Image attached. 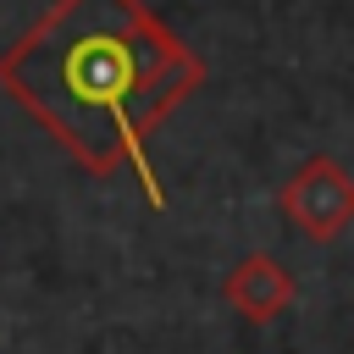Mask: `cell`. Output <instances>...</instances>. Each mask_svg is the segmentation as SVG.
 Masks as SVG:
<instances>
[{
    "label": "cell",
    "instance_id": "cell-1",
    "mask_svg": "<svg viewBox=\"0 0 354 354\" xmlns=\"http://www.w3.org/2000/svg\"><path fill=\"white\" fill-rule=\"evenodd\" d=\"M205 88V61L144 0H55L0 50V94L22 105L83 171L133 166L149 205H166L149 138Z\"/></svg>",
    "mask_w": 354,
    "mask_h": 354
},
{
    "label": "cell",
    "instance_id": "cell-2",
    "mask_svg": "<svg viewBox=\"0 0 354 354\" xmlns=\"http://www.w3.org/2000/svg\"><path fill=\"white\" fill-rule=\"evenodd\" d=\"M277 205L288 227L310 243H332L354 227V171L332 155H310L293 166V177L277 188Z\"/></svg>",
    "mask_w": 354,
    "mask_h": 354
},
{
    "label": "cell",
    "instance_id": "cell-3",
    "mask_svg": "<svg viewBox=\"0 0 354 354\" xmlns=\"http://www.w3.org/2000/svg\"><path fill=\"white\" fill-rule=\"evenodd\" d=\"M221 299H227L243 321L266 326V321H277V315L299 299V282H293V271H288L277 254H243V260L221 277Z\"/></svg>",
    "mask_w": 354,
    "mask_h": 354
}]
</instances>
